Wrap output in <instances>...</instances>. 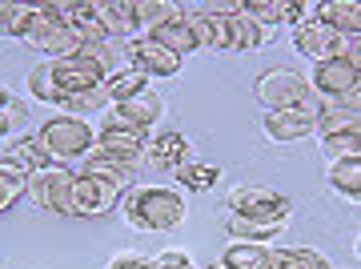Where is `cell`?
I'll list each match as a JSON object with an SVG mask.
<instances>
[{"label": "cell", "mask_w": 361, "mask_h": 269, "mask_svg": "<svg viewBox=\"0 0 361 269\" xmlns=\"http://www.w3.org/2000/svg\"><path fill=\"white\" fill-rule=\"evenodd\" d=\"M121 217L137 233H169L185 225L189 201L177 185H133L121 201Z\"/></svg>", "instance_id": "6da1fadb"}, {"label": "cell", "mask_w": 361, "mask_h": 269, "mask_svg": "<svg viewBox=\"0 0 361 269\" xmlns=\"http://www.w3.org/2000/svg\"><path fill=\"white\" fill-rule=\"evenodd\" d=\"M133 189V173L129 169L113 165L104 157L92 153L85 165L77 169V181H73V201H77V217H104L113 213L125 193Z\"/></svg>", "instance_id": "7a4b0ae2"}, {"label": "cell", "mask_w": 361, "mask_h": 269, "mask_svg": "<svg viewBox=\"0 0 361 269\" xmlns=\"http://www.w3.org/2000/svg\"><path fill=\"white\" fill-rule=\"evenodd\" d=\"M25 85H28V97H37L40 104L61 109L68 97H80V92L101 89L104 80L85 56H65V61H37L32 68H28Z\"/></svg>", "instance_id": "3957f363"}, {"label": "cell", "mask_w": 361, "mask_h": 269, "mask_svg": "<svg viewBox=\"0 0 361 269\" xmlns=\"http://www.w3.org/2000/svg\"><path fill=\"white\" fill-rule=\"evenodd\" d=\"M37 141H40V149H44V157H49L52 165L73 169V165H85L92 157V149H97V125L85 121V116L56 113V116H49V121H40Z\"/></svg>", "instance_id": "277c9868"}, {"label": "cell", "mask_w": 361, "mask_h": 269, "mask_svg": "<svg viewBox=\"0 0 361 269\" xmlns=\"http://www.w3.org/2000/svg\"><path fill=\"white\" fill-rule=\"evenodd\" d=\"M73 181H77V169L68 165H44L37 173H28V189L25 197L40 213H56V217H77V201H73Z\"/></svg>", "instance_id": "5b68a950"}, {"label": "cell", "mask_w": 361, "mask_h": 269, "mask_svg": "<svg viewBox=\"0 0 361 269\" xmlns=\"http://www.w3.org/2000/svg\"><path fill=\"white\" fill-rule=\"evenodd\" d=\"M225 209L245 221H257V225H289L293 201L273 185H237L225 197Z\"/></svg>", "instance_id": "8992f818"}, {"label": "cell", "mask_w": 361, "mask_h": 269, "mask_svg": "<svg viewBox=\"0 0 361 269\" xmlns=\"http://www.w3.org/2000/svg\"><path fill=\"white\" fill-rule=\"evenodd\" d=\"M253 92L265 113H277V109H301V104L313 101L310 77H301L297 68H265L257 80H253Z\"/></svg>", "instance_id": "52a82bcc"}, {"label": "cell", "mask_w": 361, "mask_h": 269, "mask_svg": "<svg viewBox=\"0 0 361 269\" xmlns=\"http://www.w3.org/2000/svg\"><path fill=\"white\" fill-rule=\"evenodd\" d=\"M32 52H40V61H65V56H80L85 49V37H80L73 25L56 20L49 4H40V20L32 28V37L25 40Z\"/></svg>", "instance_id": "ba28073f"}, {"label": "cell", "mask_w": 361, "mask_h": 269, "mask_svg": "<svg viewBox=\"0 0 361 269\" xmlns=\"http://www.w3.org/2000/svg\"><path fill=\"white\" fill-rule=\"evenodd\" d=\"M310 89L317 101H361V68L349 56H334L325 64H313Z\"/></svg>", "instance_id": "9c48e42d"}, {"label": "cell", "mask_w": 361, "mask_h": 269, "mask_svg": "<svg viewBox=\"0 0 361 269\" xmlns=\"http://www.w3.org/2000/svg\"><path fill=\"white\" fill-rule=\"evenodd\" d=\"M149 137L153 133H141V128H125V125H97V149L92 153L113 161L121 169H137L145 161V149H149Z\"/></svg>", "instance_id": "30bf717a"}, {"label": "cell", "mask_w": 361, "mask_h": 269, "mask_svg": "<svg viewBox=\"0 0 361 269\" xmlns=\"http://www.w3.org/2000/svg\"><path fill=\"white\" fill-rule=\"evenodd\" d=\"M180 61L185 56H177V52H169L165 44L157 37H149V32H141V37H133L129 44H125V64L129 68H137L141 77H161V80H169V77H177L180 73Z\"/></svg>", "instance_id": "8fae6325"}, {"label": "cell", "mask_w": 361, "mask_h": 269, "mask_svg": "<svg viewBox=\"0 0 361 269\" xmlns=\"http://www.w3.org/2000/svg\"><path fill=\"white\" fill-rule=\"evenodd\" d=\"M317 113H322V101L317 97L310 104H301V109H277V113L261 116V133L277 145H293L301 137H313L317 133Z\"/></svg>", "instance_id": "7c38bea8"}, {"label": "cell", "mask_w": 361, "mask_h": 269, "mask_svg": "<svg viewBox=\"0 0 361 269\" xmlns=\"http://www.w3.org/2000/svg\"><path fill=\"white\" fill-rule=\"evenodd\" d=\"M189 28H193L197 52H233L229 13H221L217 0L213 4H193L189 8Z\"/></svg>", "instance_id": "4fadbf2b"}, {"label": "cell", "mask_w": 361, "mask_h": 269, "mask_svg": "<svg viewBox=\"0 0 361 269\" xmlns=\"http://www.w3.org/2000/svg\"><path fill=\"white\" fill-rule=\"evenodd\" d=\"M289 40H293V52H301V56L313 61V64H325V61H334V56H345V37L334 32L329 25H322V20H310V25L293 28Z\"/></svg>", "instance_id": "5bb4252c"}, {"label": "cell", "mask_w": 361, "mask_h": 269, "mask_svg": "<svg viewBox=\"0 0 361 269\" xmlns=\"http://www.w3.org/2000/svg\"><path fill=\"white\" fill-rule=\"evenodd\" d=\"M161 113H165V101L153 89H145L141 97H133L125 104H109L101 125H125V128H141V133H157Z\"/></svg>", "instance_id": "9a60e30c"}, {"label": "cell", "mask_w": 361, "mask_h": 269, "mask_svg": "<svg viewBox=\"0 0 361 269\" xmlns=\"http://www.w3.org/2000/svg\"><path fill=\"white\" fill-rule=\"evenodd\" d=\"M361 128V101H322V113H317V141H341V137H353Z\"/></svg>", "instance_id": "2e32d148"}, {"label": "cell", "mask_w": 361, "mask_h": 269, "mask_svg": "<svg viewBox=\"0 0 361 269\" xmlns=\"http://www.w3.org/2000/svg\"><path fill=\"white\" fill-rule=\"evenodd\" d=\"M145 161L161 173H177L185 161H189V141L180 137L177 128H157L149 137V149H145Z\"/></svg>", "instance_id": "e0dca14e"}, {"label": "cell", "mask_w": 361, "mask_h": 269, "mask_svg": "<svg viewBox=\"0 0 361 269\" xmlns=\"http://www.w3.org/2000/svg\"><path fill=\"white\" fill-rule=\"evenodd\" d=\"M129 13H133L137 32H157V28L169 25V20H180L189 8L177 4V0H129Z\"/></svg>", "instance_id": "ac0fdd59"}, {"label": "cell", "mask_w": 361, "mask_h": 269, "mask_svg": "<svg viewBox=\"0 0 361 269\" xmlns=\"http://www.w3.org/2000/svg\"><path fill=\"white\" fill-rule=\"evenodd\" d=\"M317 20L329 25L341 37H361V0H322L317 4Z\"/></svg>", "instance_id": "d6986e66"}, {"label": "cell", "mask_w": 361, "mask_h": 269, "mask_svg": "<svg viewBox=\"0 0 361 269\" xmlns=\"http://www.w3.org/2000/svg\"><path fill=\"white\" fill-rule=\"evenodd\" d=\"M229 28H233V52H257L265 40H273V32L277 28H265L261 20H253V16L237 4V13L229 16Z\"/></svg>", "instance_id": "ffe728a7"}, {"label": "cell", "mask_w": 361, "mask_h": 269, "mask_svg": "<svg viewBox=\"0 0 361 269\" xmlns=\"http://www.w3.org/2000/svg\"><path fill=\"white\" fill-rule=\"evenodd\" d=\"M325 181L345 201H361V157H337V161H329Z\"/></svg>", "instance_id": "44dd1931"}, {"label": "cell", "mask_w": 361, "mask_h": 269, "mask_svg": "<svg viewBox=\"0 0 361 269\" xmlns=\"http://www.w3.org/2000/svg\"><path fill=\"white\" fill-rule=\"evenodd\" d=\"M269 249L273 245H257V241H229L221 253L217 265L225 269H269Z\"/></svg>", "instance_id": "7402d4cb"}, {"label": "cell", "mask_w": 361, "mask_h": 269, "mask_svg": "<svg viewBox=\"0 0 361 269\" xmlns=\"http://www.w3.org/2000/svg\"><path fill=\"white\" fill-rule=\"evenodd\" d=\"M0 157H4V161H13V165L20 169V173H25V177L49 165V157H44V149H40L37 133H28V137H16V141H8Z\"/></svg>", "instance_id": "603a6c76"}, {"label": "cell", "mask_w": 361, "mask_h": 269, "mask_svg": "<svg viewBox=\"0 0 361 269\" xmlns=\"http://www.w3.org/2000/svg\"><path fill=\"white\" fill-rule=\"evenodd\" d=\"M269 269H329V261L305 245H277L269 249Z\"/></svg>", "instance_id": "cb8c5ba5"}, {"label": "cell", "mask_w": 361, "mask_h": 269, "mask_svg": "<svg viewBox=\"0 0 361 269\" xmlns=\"http://www.w3.org/2000/svg\"><path fill=\"white\" fill-rule=\"evenodd\" d=\"M225 233H229V241L273 245L285 233V225H257V221H245V217H237V213H225Z\"/></svg>", "instance_id": "d4e9b609"}, {"label": "cell", "mask_w": 361, "mask_h": 269, "mask_svg": "<svg viewBox=\"0 0 361 269\" xmlns=\"http://www.w3.org/2000/svg\"><path fill=\"white\" fill-rule=\"evenodd\" d=\"M104 89V97H109V104H125V101H133V97H141L145 89H149V77H141L137 68H121V73H113V77L101 85Z\"/></svg>", "instance_id": "484cf974"}, {"label": "cell", "mask_w": 361, "mask_h": 269, "mask_svg": "<svg viewBox=\"0 0 361 269\" xmlns=\"http://www.w3.org/2000/svg\"><path fill=\"white\" fill-rule=\"evenodd\" d=\"M173 177H177L180 193H205V189H213V185L221 181V169L217 165H201V161H185Z\"/></svg>", "instance_id": "4316f807"}, {"label": "cell", "mask_w": 361, "mask_h": 269, "mask_svg": "<svg viewBox=\"0 0 361 269\" xmlns=\"http://www.w3.org/2000/svg\"><path fill=\"white\" fill-rule=\"evenodd\" d=\"M149 37H157L169 52H177V56H185V52H197L193 28H189V13L180 16V20H169V25H161L157 32H149Z\"/></svg>", "instance_id": "83f0119b"}, {"label": "cell", "mask_w": 361, "mask_h": 269, "mask_svg": "<svg viewBox=\"0 0 361 269\" xmlns=\"http://www.w3.org/2000/svg\"><path fill=\"white\" fill-rule=\"evenodd\" d=\"M25 189H28V177L13 165V161L0 157V213H8V209L25 197Z\"/></svg>", "instance_id": "f1b7e54d"}, {"label": "cell", "mask_w": 361, "mask_h": 269, "mask_svg": "<svg viewBox=\"0 0 361 269\" xmlns=\"http://www.w3.org/2000/svg\"><path fill=\"white\" fill-rule=\"evenodd\" d=\"M241 8H245L253 20H261L265 28H277L285 16V0H241Z\"/></svg>", "instance_id": "f546056e"}, {"label": "cell", "mask_w": 361, "mask_h": 269, "mask_svg": "<svg viewBox=\"0 0 361 269\" xmlns=\"http://www.w3.org/2000/svg\"><path fill=\"white\" fill-rule=\"evenodd\" d=\"M37 20H40V4H16V16H13V25H8L4 37L28 40V37H32V28H37Z\"/></svg>", "instance_id": "4dcf8cb0"}, {"label": "cell", "mask_w": 361, "mask_h": 269, "mask_svg": "<svg viewBox=\"0 0 361 269\" xmlns=\"http://www.w3.org/2000/svg\"><path fill=\"white\" fill-rule=\"evenodd\" d=\"M0 121H4V133H20L28 125V104L20 97H8L0 104Z\"/></svg>", "instance_id": "1f68e13d"}, {"label": "cell", "mask_w": 361, "mask_h": 269, "mask_svg": "<svg viewBox=\"0 0 361 269\" xmlns=\"http://www.w3.org/2000/svg\"><path fill=\"white\" fill-rule=\"evenodd\" d=\"M153 269H197V265H193V257H189V253H180V249H165V253L153 257Z\"/></svg>", "instance_id": "d6a6232c"}, {"label": "cell", "mask_w": 361, "mask_h": 269, "mask_svg": "<svg viewBox=\"0 0 361 269\" xmlns=\"http://www.w3.org/2000/svg\"><path fill=\"white\" fill-rule=\"evenodd\" d=\"M104 269H153V257H137V253H116L104 261Z\"/></svg>", "instance_id": "836d02e7"}, {"label": "cell", "mask_w": 361, "mask_h": 269, "mask_svg": "<svg viewBox=\"0 0 361 269\" xmlns=\"http://www.w3.org/2000/svg\"><path fill=\"white\" fill-rule=\"evenodd\" d=\"M13 16H16V4H13V0H0V32H8Z\"/></svg>", "instance_id": "e575fe53"}, {"label": "cell", "mask_w": 361, "mask_h": 269, "mask_svg": "<svg viewBox=\"0 0 361 269\" xmlns=\"http://www.w3.org/2000/svg\"><path fill=\"white\" fill-rule=\"evenodd\" d=\"M345 56L361 68V37H349V40H345Z\"/></svg>", "instance_id": "d590c367"}, {"label": "cell", "mask_w": 361, "mask_h": 269, "mask_svg": "<svg viewBox=\"0 0 361 269\" xmlns=\"http://www.w3.org/2000/svg\"><path fill=\"white\" fill-rule=\"evenodd\" d=\"M8 97H13V92H8V85H0V104L8 101Z\"/></svg>", "instance_id": "8d00e7d4"}, {"label": "cell", "mask_w": 361, "mask_h": 269, "mask_svg": "<svg viewBox=\"0 0 361 269\" xmlns=\"http://www.w3.org/2000/svg\"><path fill=\"white\" fill-rule=\"evenodd\" d=\"M357 257H361V233H357Z\"/></svg>", "instance_id": "74e56055"}, {"label": "cell", "mask_w": 361, "mask_h": 269, "mask_svg": "<svg viewBox=\"0 0 361 269\" xmlns=\"http://www.w3.org/2000/svg\"><path fill=\"white\" fill-rule=\"evenodd\" d=\"M205 269H225V265H205Z\"/></svg>", "instance_id": "f35d334b"}, {"label": "cell", "mask_w": 361, "mask_h": 269, "mask_svg": "<svg viewBox=\"0 0 361 269\" xmlns=\"http://www.w3.org/2000/svg\"><path fill=\"white\" fill-rule=\"evenodd\" d=\"M329 269H337V265H329Z\"/></svg>", "instance_id": "ab89813d"}]
</instances>
